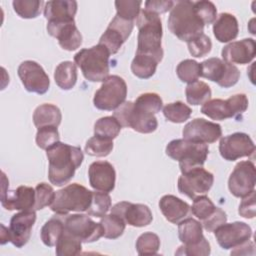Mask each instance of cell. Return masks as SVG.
Here are the masks:
<instances>
[{
	"label": "cell",
	"instance_id": "obj_1",
	"mask_svg": "<svg viewBox=\"0 0 256 256\" xmlns=\"http://www.w3.org/2000/svg\"><path fill=\"white\" fill-rule=\"evenodd\" d=\"M49 162L48 178L55 186L67 184L81 166L84 155L80 147L57 142L46 150Z\"/></svg>",
	"mask_w": 256,
	"mask_h": 256
},
{
	"label": "cell",
	"instance_id": "obj_2",
	"mask_svg": "<svg viewBox=\"0 0 256 256\" xmlns=\"http://www.w3.org/2000/svg\"><path fill=\"white\" fill-rule=\"evenodd\" d=\"M136 25L138 27L136 54L151 56L160 63L164 53L161 45L162 22L159 15L145 9L141 10Z\"/></svg>",
	"mask_w": 256,
	"mask_h": 256
},
{
	"label": "cell",
	"instance_id": "obj_3",
	"mask_svg": "<svg viewBox=\"0 0 256 256\" xmlns=\"http://www.w3.org/2000/svg\"><path fill=\"white\" fill-rule=\"evenodd\" d=\"M204 26L194 10L192 1L174 2L168 17V28L173 35L188 43L203 34Z\"/></svg>",
	"mask_w": 256,
	"mask_h": 256
},
{
	"label": "cell",
	"instance_id": "obj_4",
	"mask_svg": "<svg viewBox=\"0 0 256 256\" xmlns=\"http://www.w3.org/2000/svg\"><path fill=\"white\" fill-rule=\"evenodd\" d=\"M110 55L108 49L98 43L95 46L78 51L74 55V62L88 81L101 82L109 76Z\"/></svg>",
	"mask_w": 256,
	"mask_h": 256
},
{
	"label": "cell",
	"instance_id": "obj_5",
	"mask_svg": "<svg viewBox=\"0 0 256 256\" xmlns=\"http://www.w3.org/2000/svg\"><path fill=\"white\" fill-rule=\"evenodd\" d=\"M209 153L208 145L186 139H174L166 146V154L179 162L181 173L202 167Z\"/></svg>",
	"mask_w": 256,
	"mask_h": 256
},
{
	"label": "cell",
	"instance_id": "obj_6",
	"mask_svg": "<svg viewBox=\"0 0 256 256\" xmlns=\"http://www.w3.org/2000/svg\"><path fill=\"white\" fill-rule=\"evenodd\" d=\"M93 191L86 187L72 183L56 191L51 210L56 215H67L70 212H85L92 201Z\"/></svg>",
	"mask_w": 256,
	"mask_h": 256
},
{
	"label": "cell",
	"instance_id": "obj_7",
	"mask_svg": "<svg viewBox=\"0 0 256 256\" xmlns=\"http://www.w3.org/2000/svg\"><path fill=\"white\" fill-rule=\"evenodd\" d=\"M126 96L127 84L125 80L118 75H110L95 92L93 104L99 110L112 111L125 102Z\"/></svg>",
	"mask_w": 256,
	"mask_h": 256
},
{
	"label": "cell",
	"instance_id": "obj_8",
	"mask_svg": "<svg viewBox=\"0 0 256 256\" xmlns=\"http://www.w3.org/2000/svg\"><path fill=\"white\" fill-rule=\"evenodd\" d=\"M113 116L122 127H130L134 131L148 134L154 132L158 122L154 114H149L137 109L131 101H125L114 110Z\"/></svg>",
	"mask_w": 256,
	"mask_h": 256
},
{
	"label": "cell",
	"instance_id": "obj_9",
	"mask_svg": "<svg viewBox=\"0 0 256 256\" xmlns=\"http://www.w3.org/2000/svg\"><path fill=\"white\" fill-rule=\"evenodd\" d=\"M200 65L201 77L216 82L222 88L234 86L240 78L239 69L220 58H209L200 63Z\"/></svg>",
	"mask_w": 256,
	"mask_h": 256
},
{
	"label": "cell",
	"instance_id": "obj_10",
	"mask_svg": "<svg viewBox=\"0 0 256 256\" xmlns=\"http://www.w3.org/2000/svg\"><path fill=\"white\" fill-rule=\"evenodd\" d=\"M62 216L65 230L81 242H95L103 236V228L100 222H94L88 215L72 214Z\"/></svg>",
	"mask_w": 256,
	"mask_h": 256
},
{
	"label": "cell",
	"instance_id": "obj_11",
	"mask_svg": "<svg viewBox=\"0 0 256 256\" xmlns=\"http://www.w3.org/2000/svg\"><path fill=\"white\" fill-rule=\"evenodd\" d=\"M214 176L203 167L194 168L178 178V190L190 199L205 195L212 187Z\"/></svg>",
	"mask_w": 256,
	"mask_h": 256
},
{
	"label": "cell",
	"instance_id": "obj_12",
	"mask_svg": "<svg viewBox=\"0 0 256 256\" xmlns=\"http://www.w3.org/2000/svg\"><path fill=\"white\" fill-rule=\"evenodd\" d=\"M256 184L255 165L251 161H240L234 167L228 179V188L232 195L243 198L254 191Z\"/></svg>",
	"mask_w": 256,
	"mask_h": 256
},
{
	"label": "cell",
	"instance_id": "obj_13",
	"mask_svg": "<svg viewBox=\"0 0 256 256\" xmlns=\"http://www.w3.org/2000/svg\"><path fill=\"white\" fill-rule=\"evenodd\" d=\"M18 76L28 92L37 93L39 95L45 94L50 86V80L43 67L35 61H23L18 69Z\"/></svg>",
	"mask_w": 256,
	"mask_h": 256
},
{
	"label": "cell",
	"instance_id": "obj_14",
	"mask_svg": "<svg viewBox=\"0 0 256 256\" xmlns=\"http://www.w3.org/2000/svg\"><path fill=\"white\" fill-rule=\"evenodd\" d=\"M219 152L227 161H235L242 157H249L255 152L252 139L242 132H236L220 139Z\"/></svg>",
	"mask_w": 256,
	"mask_h": 256
},
{
	"label": "cell",
	"instance_id": "obj_15",
	"mask_svg": "<svg viewBox=\"0 0 256 256\" xmlns=\"http://www.w3.org/2000/svg\"><path fill=\"white\" fill-rule=\"evenodd\" d=\"M214 235L218 244L223 249L228 250L249 241L252 237V229L245 222H225L214 230Z\"/></svg>",
	"mask_w": 256,
	"mask_h": 256
},
{
	"label": "cell",
	"instance_id": "obj_16",
	"mask_svg": "<svg viewBox=\"0 0 256 256\" xmlns=\"http://www.w3.org/2000/svg\"><path fill=\"white\" fill-rule=\"evenodd\" d=\"M133 27V21H129L115 15L105 32L100 37L99 44L104 45L110 54H116L131 35Z\"/></svg>",
	"mask_w": 256,
	"mask_h": 256
},
{
	"label": "cell",
	"instance_id": "obj_17",
	"mask_svg": "<svg viewBox=\"0 0 256 256\" xmlns=\"http://www.w3.org/2000/svg\"><path fill=\"white\" fill-rule=\"evenodd\" d=\"M182 135L183 139L209 144L214 143L222 136V129L217 123L196 118L184 126Z\"/></svg>",
	"mask_w": 256,
	"mask_h": 256
},
{
	"label": "cell",
	"instance_id": "obj_18",
	"mask_svg": "<svg viewBox=\"0 0 256 256\" xmlns=\"http://www.w3.org/2000/svg\"><path fill=\"white\" fill-rule=\"evenodd\" d=\"M47 32L58 40L62 49L74 51L82 44V35L75 25V21H49Z\"/></svg>",
	"mask_w": 256,
	"mask_h": 256
},
{
	"label": "cell",
	"instance_id": "obj_19",
	"mask_svg": "<svg viewBox=\"0 0 256 256\" xmlns=\"http://www.w3.org/2000/svg\"><path fill=\"white\" fill-rule=\"evenodd\" d=\"M111 213L120 216L126 224L133 227H144L153 220V215L147 205L140 203H130L126 201L118 202L111 208Z\"/></svg>",
	"mask_w": 256,
	"mask_h": 256
},
{
	"label": "cell",
	"instance_id": "obj_20",
	"mask_svg": "<svg viewBox=\"0 0 256 256\" xmlns=\"http://www.w3.org/2000/svg\"><path fill=\"white\" fill-rule=\"evenodd\" d=\"M35 221V210L21 211L12 216L9 226V239L15 247L21 248L27 244Z\"/></svg>",
	"mask_w": 256,
	"mask_h": 256
},
{
	"label": "cell",
	"instance_id": "obj_21",
	"mask_svg": "<svg viewBox=\"0 0 256 256\" xmlns=\"http://www.w3.org/2000/svg\"><path fill=\"white\" fill-rule=\"evenodd\" d=\"M90 186L96 191L111 192L115 187L116 172L108 161H95L88 169Z\"/></svg>",
	"mask_w": 256,
	"mask_h": 256
},
{
	"label": "cell",
	"instance_id": "obj_22",
	"mask_svg": "<svg viewBox=\"0 0 256 256\" xmlns=\"http://www.w3.org/2000/svg\"><path fill=\"white\" fill-rule=\"evenodd\" d=\"M222 58L229 64H248L256 55V43L252 38L234 41L223 47Z\"/></svg>",
	"mask_w": 256,
	"mask_h": 256
},
{
	"label": "cell",
	"instance_id": "obj_23",
	"mask_svg": "<svg viewBox=\"0 0 256 256\" xmlns=\"http://www.w3.org/2000/svg\"><path fill=\"white\" fill-rule=\"evenodd\" d=\"M1 204L7 210H34L35 188L19 186L16 190L10 191L1 196Z\"/></svg>",
	"mask_w": 256,
	"mask_h": 256
},
{
	"label": "cell",
	"instance_id": "obj_24",
	"mask_svg": "<svg viewBox=\"0 0 256 256\" xmlns=\"http://www.w3.org/2000/svg\"><path fill=\"white\" fill-rule=\"evenodd\" d=\"M159 208L165 219L173 224L185 219L190 211L188 203L174 195H164L159 200Z\"/></svg>",
	"mask_w": 256,
	"mask_h": 256
},
{
	"label": "cell",
	"instance_id": "obj_25",
	"mask_svg": "<svg viewBox=\"0 0 256 256\" xmlns=\"http://www.w3.org/2000/svg\"><path fill=\"white\" fill-rule=\"evenodd\" d=\"M77 12V2L54 0L45 3L44 16L49 21H72Z\"/></svg>",
	"mask_w": 256,
	"mask_h": 256
},
{
	"label": "cell",
	"instance_id": "obj_26",
	"mask_svg": "<svg viewBox=\"0 0 256 256\" xmlns=\"http://www.w3.org/2000/svg\"><path fill=\"white\" fill-rule=\"evenodd\" d=\"M238 21L233 14L221 13L213 23V34L219 42L227 43L238 36Z\"/></svg>",
	"mask_w": 256,
	"mask_h": 256
},
{
	"label": "cell",
	"instance_id": "obj_27",
	"mask_svg": "<svg viewBox=\"0 0 256 256\" xmlns=\"http://www.w3.org/2000/svg\"><path fill=\"white\" fill-rule=\"evenodd\" d=\"M62 120V114L60 109L53 104L44 103L39 105L33 113L34 125L38 128L45 126L58 127Z\"/></svg>",
	"mask_w": 256,
	"mask_h": 256
},
{
	"label": "cell",
	"instance_id": "obj_28",
	"mask_svg": "<svg viewBox=\"0 0 256 256\" xmlns=\"http://www.w3.org/2000/svg\"><path fill=\"white\" fill-rule=\"evenodd\" d=\"M202 225L194 218H185L178 223V237L183 245H194L203 240Z\"/></svg>",
	"mask_w": 256,
	"mask_h": 256
},
{
	"label": "cell",
	"instance_id": "obj_29",
	"mask_svg": "<svg viewBox=\"0 0 256 256\" xmlns=\"http://www.w3.org/2000/svg\"><path fill=\"white\" fill-rule=\"evenodd\" d=\"M54 80L62 90L72 89L77 82V67L71 61H63L54 71Z\"/></svg>",
	"mask_w": 256,
	"mask_h": 256
},
{
	"label": "cell",
	"instance_id": "obj_30",
	"mask_svg": "<svg viewBox=\"0 0 256 256\" xmlns=\"http://www.w3.org/2000/svg\"><path fill=\"white\" fill-rule=\"evenodd\" d=\"M62 215H55L45 222L40 231L42 242L48 246L53 247L56 245L59 237L64 231V222Z\"/></svg>",
	"mask_w": 256,
	"mask_h": 256
},
{
	"label": "cell",
	"instance_id": "obj_31",
	"mask_svg": "<svg viewBox=\"0 0 256 256\" xmlns=\"http://www.w3.org/2000/svg\"><path fill=\"white\" fill-rule=\"evenodd\" d=\"M158 63L159 62L151 56L136 54L131 63V71L140 79H149L155 74Z\"/></svg>",
	"mask_w": 256,
	"mask_h": 256
},
{
	"label": "cell",
	"instance_id": "obj_32",
	"mask_svg": "<svg viewBox=\"0 0 256 256\" xmlns=\"http://www.w3.org/2000/svg\"><path fill=\"white\" fill-rule=\"evenodd\" d=\"M185 95L187 102L191 105L204 104L210 100L212 92L208 84L203 81H195L187 85L185 89Z\"/></svg>",
	"mask_w": 256,
	"mask_h": 256
},
{
	"label": "cell",
	"instance_id": "obj_33",
	"mask_svg": "<svg viewBox=\"0 0 256 256\" xmlns=\"http://www.w3.org/2000/svg\"><path fill=\"white\" fill-rule=\"evenodd\" d=\"M55 247V252L58 256H74L81 252L82 242L67 232L64 228Z\"/></svg>",
	"mask_w": 256,
	"mask_h": 256
},
{
	"label": "cell",
	"instance_id": "obj_34",
	"mask_svg": "<svg viewBox=\"0 0 256 256\" xmlns=\"http://www.w3.org/2000/svg\"><path fill=\"white\" fill-rule=\"evenodd\" d=\"M201 113L212 120H225L227 118H232L227 101L222 99L206 101L201 107Z\"/></svg>",
	"mask_w": 256,
	"mask_h": 256
},
{
	"label": "cell",
	"instance_id": "obj_35",
	"mask_svg": "<svg viewBox=\"0 0 256 256\" xmlns=\"http://www.w3.org/2000/svg\"><path fill=\"white\" fill-rule=\"evenodd\" d=\"M100 224L103 228V236L107 239L119 238L123 234L126 226L125 221L114 213L101 217Z\"/></svg>",
	"mask_w": 256,
	"mask_h": 256
},
{
	"label": "cell",
	"instance_id": "obj_36",
	"mask_svg": "<svg viewBox=\"0 0 256 256\" xmlns=\"http://www.w3.org/2000/svg\"><path fill=\"white\" fill-rule=\"evenodd\" d=\"M121 128L122 126L114 116H105L95 122L94 135L113 140L119 135Z\"/></svg>",
	"mask_w": 256,
	"mask_h": 256
},
{
	"label": "cell",
	"instance_id": "obj_37",
	"mask_svg": "<svg viewBox=\"0 0 256 256\" xmlns=\"http://www.w3.org/2000/svg\"><path fill=\"white\" fill-rule=\"evenodd\" d=\"M192 114V109L181 101L169 103L163 108L165 118L173 123H184Z\"/></svg>",
	"mask_w": 256,
	"mask_h": 256
},
{
	"label": "cell",
	"instance_id": "obj_38",
	"mask_svg": "<svg viewBox=\"0 0 256 256\" xmlns=\"http://www.w3.org/2000/svg\"><path fill=\"white\" fill-rule=\"evenodd\" d=\"M111 208V197L108 192L93 191L92 201L87 209V214L89 216H94L101 218L109 211Z\"/></svg>",
	"mask_w": 256,
	"mask_h": 256
},
{
	"label": "cell",
	"instance_id": "obj_39",
	"mask_svg": "<svg viewBox=\"0 0 256 256\" xmlns=\"http://www.w3.org/2000/svg\"><path fill=\"white\" fill-rule=\"evenodd\" d=\"M113 149V140L94 135L87 140L85 144V152L90 156L105 157L110 154Z\"/></svg>",
	"mask_w": 256,
	"mask_h": 256
},
{
	"label": "cell",
	"instance_id": "obj_40",
	"mask_svg": "<svg viewBox=\"0 0 256 256\" xmlns=\"http://www.w3.org/2000/svg\"><path fill=\"white\" fill-rule=\"evenodd\" d=\"M176 73L182 82L190 84L201 77V65L195 60L185 59L178 64Z\"/></svg>",
	"mask_w": 256,
	"mask_h": 256
},
{
	"label": "cell",
	"instance_id": "obj_41",
	"mask_svg": "<svg viewBox=\"0 0 256 256\" xmlns=\"http://www.w3.org/2000/svg\"><path fill=\"white\" fill-rule=\"evenodd\" d=\"M43 4L42 0H14L12 2L16 14L24 19L36 18L41 13Z\"/></svg>",
	"mask_w": 256,
	"mask_h": 256
},
{
	"label": "cell",
	"instance_id": "obj_42",
	"mask_svg": "<svg viewBox=\"0 0 256 256\" xmlns=\"http://www.w3.org/2000/svg\"><path fill=\"white\" fill-rule=\"evenodd\" d=\"M134 106L146 113L156 114L162 109L163 101L157 93L148 92L143 93L138 96V98L133 102Z\"/></svg>",
	"mask_w": 256,
	"mask_h": 256
},
{
	"label": "cell",
	"instance_id": "obj_43",
	"mask_svg": "<svg viewBox=\"0 0 256 256\" xmlns=\"http://www.w3.org/2000/svg\"><path fill=\"white\" fill-rule=\"evenodd\" d=\"M160 248V239L153 232L141 234L136 241V250L139 255H155Z\"/></svg>",
	"mask_w": 256,
	"mask_h": 256
},
{
	"label": "cell",
	"instance_id": "obj_44",
	"mask_svg": "<svg viewBox=\"0 0 256 256\" xmlns=\"http://www.w3.org/2000/svg\"><path fill=\"white\" fill-rule=\"evenodd\" d=\"M216 208L217 207L214 205L209 197L201 195L193 199V204L190 207V210L194 216H196L201 222H203L215 212Z\"/></svg>",
	"mask_w": 256,
	"mask_h": 256
},
{
	"label": "cell",
	"instance_id": "obj_45",
	"mask_svg": "<svg viewBox=\"0 0 256 256\" xmlns=\"http://www.w3.org/2000/svg\"><path fill=\"white\" fill-rule=\"evenodd\" d=\"M142 2L141 1H135V0H120L115 1V7L117 11V16L135 22L137 19L139 13H140V6Z\"/></svg>",
	"mask_w": 256,
	"mask_h": 256
},
{
	"label": "cell",
	"instance_id": "obj_46",
	"mask_svg": "<svg viewBox=\"0 0 256 256\" xmlns=\"http://www.w3.org/2000/svg\"><path fill=\"white\" fill-rule=\"evenodd\" d=\"M55 191L47 183H39L35 187V205L34 210H41L46 206H50L55 198Z\"/></svg>",
	"mask_w": 256,
	"mask_h": 256
},
{
	"label": "cell",
	"instance_id": "obj_47",
	"mask_svg": "<svg viewBox=\"0 0 256 256\" xmlns=\"http://www.w3.org/2000/svg\"><path fill=\"white\" fill-rule=\"evenodd\" d=\"M59 132L55 126H45L38 128L36 134V144L39 148L47 150L49 147L59 142Z\"/></svg>",
	"mask_w": 256,
	"mask_h": 256
},
{
	"label": "cell",
	"instance_id": "obj_48",
	"mask_svg": "<svg viewBox=\"0 0 256 256\" xmlns=\"http://www.w3.org/2000/svg\"><path fill=\"white\" fill-rule=\"evenodd\" d=\"M187 45L190 54L196 58H200L207 55L208 53H210L212 48V42L210 38L204 33L196 37L195 39L189 41Z\"/></svg>",
	"mask_w": 256,
	"mask_h": 256
},
{
	"label": "cell",
	"instance_id": "obj_49",
	"mask_svg": "<svg viewBox=\"0 0 256 256\" xmlns=\"http://www.w3.org/2000/svg\"><path fill=\"white\" fill-rule=\"evenodd\" d=\"M193 7L204 25L212 24L217 18V9L211 1L193 2Z\"/></svg>",
	"mask_w": 256,
	"mask_h": 256
},
{
	"label": "cell",
	"instance_id": "obj_50",
	"mask_svg": "<svg viewBox=\"0 0 256 256\" xmlns=\"http://www.w3.org/2000/svg\"><path fill=\"white\" fill-rule=\"evenodd\" d=\"M211 252L210 244L204 237L202 241L194 245H181L175 252L176 255H187V256H208Z\"/></svg>",
	"mask_w": 256,
	"mask_h": 256
},
{
	"label": "cell",
	"instance_id": "obj_51",
	"mask_svg": "<svg viewBox=\"0 0 256 256\" xmlns=\"http://www.w3.org/2000/svg\"><path fill=\"white\" fill-rule=\"evenodd\" d=\"M232 118L238 119L248 108V98L245 94H235L226 99Z\"/></svg>",
	"mask_w": 256,
	"mask_h": 256
},
{
	"label": "cell",
	"instance_id": "obj_52",
	"mask_svg": "<svg viewBox=\"0 0 256 256\" xmlns=\"http://www.w3.org/2000/svg\"><path fill=\"white\" fill-rule=\"evenodd\" d=\"M226 221H227L226 213L221 208L217 207L215 212L208 219L201 222V225L206 231L213 232L217 227L224 224Z\"/></svg>",
	"mask_w": 256,
	"mask_h": 256
},
{
	"label": "cell",
	"instance_id": "obj_53",
	"mask_svg": "<svg viewBox=\"0 0 256 256\" xmlns=\"http://www.w3.org/2000/svg\"><path fill=\"white\" fill-rule=\"evenodd\" d=\"M238 213L244 218L251 219L255 217V190L243 197V200L239 205Z\"/></svg>",
	"mask_w": 256,
	"mask_h": 256
},
{
	"label": "cell",
	"instance_id": "obj_54",
	"mask_svg": "<svg viewBox=\"0 0 256 256\" xmlns=\"http://www.w3.org/2000/svg\"><path fill=\"white\" fill-rule=\"evenodd\" d=\"M173 5L174 2L171 0H148L145 2V10L159 15L171 10Z\"/></svg>",
	"mask_w": 256,
	"mask_h": 256
},
{
	"label": "cell",
	"instance_id": "obj_55",
	"mask_svg": "<svg viewBox=\"0 0 256 256\" xmlns=\"http://www.w3.org/2000/svg\"><path fill=\"white\" fill-rule=\"evenodd\" d=\"M1 229H2V232H1V244H5V243L10 241V239H9V229H7L3 224L1 225Z\"/></svg>",
	"mask_w": 256,
	"mask_h": 256
}]
</instances>
